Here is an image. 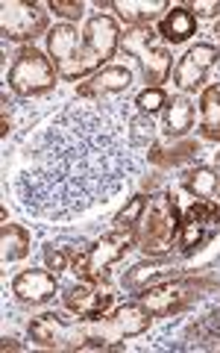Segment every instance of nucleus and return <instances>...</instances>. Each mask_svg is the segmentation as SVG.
<instances>
[{
    "mask_svg": "<svg viewBox=\"0 0 220 353\" xmlns=\"http://www.w3.org/2000/svg\"><path fill=\"white\" fill-rule=\"evenodd\" d=\"M153 139L156 127L144 115L76 101L30 145L18 174L21 203L38 218L82 215L120 192L135 168L132 150L153 145Z\"/></svg>",
    "mask_w": 220,
    "mask_h": 353,
    "instance_id": "1",
    "label": "nucleus"
},
{
    "mask_svg": "<svg viewBox=\"0 0 220 353\" xmlns=\"http://www.w3.org/2000/svg\"><path fill=\"white\" fill-rule=\"evenodd\" d=\"M150 309L141 303H124L115 312L65 318L59 312H44L30 321V339L53 350H109L120 341L147 333L153 324Z\"/></svg>",
    "mask_w": 220,
    "mask_h": 353,
    "instance_id": "2",
    "label": "nucleus"
},
{
    "mask_svg": "<svg viewBox=\"0 0 220 353\" xmlns=\"http://www.w3.org/2000/svg\"><path fill=\"white\" fill-rule=\"evenodd\" d=\"M118 44H120L118 24L103 12L88 18L82 39L71 24H56L53 30H47V53L56 62L59 77L68 83L94 74L103 62L115 57Z\"/></svg>",
    "mask_w": 220,
    "mask_h": 353,
    "instance_id": "3",
    "label": "nucleus"
},
{
    "mask_svg": "<svg viewBox=\"0 0 220 353\" xmlns=\"http://www.w3.org/2000/svg\"><path fill=\"white\" fill-rule=\"evenodd\" d=\"M132 248H138V224L115 227L112 233L97 239L91 248L74 256V274L91 285H109V268L120 262Z\"/></svg>",
    "mask_w": 220,
    "mask_h": 353,
    "instance_id": "4",
    "label": "nucleus"
},
{
    "mask_svg": "<svg viewBox=\"0 0 220 353\" xmlns=\"http://www.w3.org/2000/svg\"><path fill=\"white\" fill-rule=\"evenodd\" d=\"M179 233H182V215L176 201L168 192L153 194L144 206V215L138 221V248L147 256H164L179 241Z\"/></svg>",
    "mask_w": 220,
    "mask_h": 353,
    "instance_id": "5",
    "label": "nucleus"
},
{
    "mask_svg": "<svg viewBox=\"0 0 220 353\" xmlns=\"http://www.w3.org/2000/svg\"><path fill=\"white\" fill-rule=\"evenodd\" d=\"M159 39L162 36L153 27H135L120 39V48H124L126 57L138 59L141 71H144V80L150 83L147 88H159L162 83H168L170 68H173L170 50Z\"/></svg>",
    "mask_w": 220,
    "mask_h": 353,
    "instance_id": "6",
    "label": "nucleus"
},
{
    "mask_svg": "<svg viewBox=\"0 0 220 353\" xmlns=\"http://www.w3.org/2000/svg\"><path fill=\"white\" fill-rule=\"evenodd\" d=\"M56 68L53 62L36 48H24L15 57L12 68H9V88L18 97H38L56 85Z\"/></svg>",
    "mask_w": 220,
    "mask_h": 353,
    "instance_id": "7",
    "label": "nucleus"
},
{
    "mask_svg": "<svg viewBox=\"0 0 220 353\" xmlns=\"http://www.w3.org/2000/svg\"><path fill=\"white\" fill-rule=\"evenodd\" d=\"M47 30V12L27 0H3L0 3V32L9 41H30Z\"/></svg>",
    "mask_w": 220,
    "mask_h": 353,
    "instance_id": "8",
    "label": "nucleus"
},
{
    "mask_svg": "<svg viewBox=\"0 0 220 353\" xmlns=\"http://www.w3.org/2000/svg\"><path fill=\"white\" fill-rule=\"evenodd\" d=\"M197 292H200V283L197 280L176 277V280L141 289L138 303L144 309H150L156 318H162V315H173V312H179V309H185L197 297Z\"/></svg>",
    "mask_w": 220,
    "mask_h": 353,
    "instance_id": "9",
    "label": "nucleus"
},
{
    "mask_svg": "<svg viewBox=\"0 0 220 353\" xmlns=\"http://www.w3.org/2000/svg\"><path fill=\"white\" fill-rule=\"evenodd\" d=\"M220 59V50L214 44H194L188 48V53L176 62L173 68V85L179 92H197L203 85L206 74L214 68V62Z\"/></svg>",
    "mask_w": 220,
    "mask_h": 353,
    "instance_id": "10",
    "label": "nucleus"
},
{
    "mask_svg": "<svg viewBox=\"0 0 220 353\" xmlns=\"http://www.w3.org/2000/svg\"><path fill=\"white\" fill-rule=\"evenodd\" d=\"M220 224V203L214 201H197L194 206L185 209L182 215V233H179V248L182 253H194L203 245L208 230Z\"/></svg>",
    "mask_w": 220,
    "mask_h": 353,
    "instance_id": "11",
    "label": "nucleus"
},
{
    "mask_svg": "<svg viewBox=\"0 0 220 353\" xmlns=\"http://www.w3.org/2000/svg\"><path fill=\"white\" fill-rule=\"evenodd\" d=\"M59 289V280L50 268L41 271V268H30V271H21L18 277L12 280V294L18 297L21 303H47L53 294Z\"/></svg>",
    "mask_w": 220,
    "mask_h": 353,
    "instance_id": "12",
    "label": "nucleus"
},
{
    "mask_svg": "<svg viewBox=\"0 0 220 353\" xmlns=\"http://www.w3.org/2000/svg\"><path fill=\"white\" fill-rule=\"evenodd\" d=\"M100 9H115L129 27H150V21L168 15V0H97Z\"/></svg>",
    "mask_w": 220,
    "mask_h": 353,
    "instance_id": "13",
    "label": "nucleus"
},
{
    "mask_svg": "<svg viewBox=\"0 0 220 353\" xmlns=\"http://www.w3.org/2000/svg\"><path fill=\"white\" fill-rule=\"evenodd\" d=\"M132 85V71L124 65H112V68H103L100 74H94L85 85H80V97L85 101H100L106 94H120Z\"/></svg>",
    "mask_w": 220,
    "mask_h": 353,
    "instance_id": "14",
    "label": "nucleus"
},
{
    "mask_svg": "<svg viewBox=\"0 0 220 353\" xmlns=\"http://www.w3.org/2000/svg\"><path fill=\"white\" fill-rule=\"evenodd\" d=\"M62 303H65V309H71L74 315H100L115 303V294L88 289V285H71V289H65Z\"/></svg>",
    "mask_w": 220,
    "mask_h": 353,
    "instance_id": "15",
    "label": "nucleus"
},
{
    "mask_svg": "<svg viewBox=\"0 0 220 353\" xmlns=\"http://www.w3.org/2000/svg\"><path fill=\"white\" fill-rule=\"evenodd\" d=\"M194 32H197V18L188 6H173V9H168V15L159 21V36L170 44L188 41Z\"/></svg>",
    "mask_w": 220,
    "mask_h": 353,
    "instance_id": "16",
    "label": "nucleus"
},
{
    "mask_svg": "<svg viewBox=\"0 0 220 353\" xmlns=\"http://www.w3.org/2000/svg\"><path fill=\"white\" fill-rule=\"evenodd\" d=\"M200 136L220 145V85H206L200 94Z\"/></svg>",
    "mask_w": 220,
    "mask_h": 353,
    "instance_id": "17",
    "label": "nucleus"
},
{
    "mask_svg": "<svg viewBox=\"0 0 220 353\" xmlns=\"http://www.w3.org/2000/svg\"><path fill=\"white\" fill-rule=\"evenodd\" d=\"M191 124H194V106L188 97H173V101H168V109H164V136L173 141L185 139Z\"/></svg>",
    "mask_w": 220,
    "mask_h": 353,
    "instance_id": "18",
    "label": "nucleus"
},
{
    "mask_svg": "<svg viewBox=\"0 0 220 353\" xmlns=\"http://www.w3.org/2000/svg\"><path fill=\"white\" fill-rule=\"evenodd\" d=\"M168 274H176L173 262H144V265H135L129 274H124V289L141 292V289H147V283L162 280V277H168Z\"/></svg>",
    "mask_w": 220,
    "mask_h": 353,
    "instance_id": "19",
    "label": "nucleus"
},
{
    "mask_svg": "<svg viewBox=\"0 0 220 353\" xmlns=\"http://www.w3.org/2000/svg\"><path fill=\"white\" fill-rule=\"evenodd\" d=\"M0 245H3V262H21L30 253V233L24 227L3 221L0 224Z\"/></svg>",
    "mask_w": 220,
    "mask_h": 353,
    "instance_id": "20",
    "label": "nucleus"
},
{
    "mask_svg": "<svg viewBox=\"0 0 220 353\" xmlns=\"http://www.w3.org/2000/svg\"><path fill=\"white\" fill-rule=\"evenodd\" d=\"M182 185L188 189L194 197H214L220 189V176L212 168H188L182 174Z\"/></svg>",
    "mask_w": 220,
    "mask_h": 353,
    "instance_id": "21",
    "label": "nucleus"
},
{
    "mask_svg": "<svg viewBox=\"0 0 220 353\" xmlns=\"http://www.w3.org/2000/svg\"><path fill=\"white\" fill-rule=\"evenodd\" d=\"M197 153H200V145L188 139V141H179V145H173L170 150L153 148V150H150V159L159 162V165H179V162H185V159L197 157Z\"/></svg>",
    "mask_w": 220,
    "mask_h": 353,
    "instance_id": "22",
    "label": "nucleus"
},
{
    "mask_svg": "<svg viewBox=\"0 0 220 353\" xmlns=\"http://www.w3.org/2000/svg\"><path fill=\"white\" fill-rule=\"evenodd\" d=\"M135 106L141 115H156L162 106H168V97H164L162 88H144V92L135 97Z\"/></svg>",
    "mask_w": 220,
    "mask_h": 353,
    "instance_id": "23",
    "label": "nucleus"
},
{
    "mask_svg": "<svg viewBox=\"0 0 220 353\" xmlns=\"http://www.w3.org/2000/svg\"><path fill=\"white\" fill-rule=\"evenodd\" d=\"M144 206H147V197H132L129 201V206L124 209V212H120L118 218H115V224L118 227H129V224H138L141 221V215H144Z\"/></svg>",
    "mask_w": 220,
    "mask_h": 353,
    "instance_id": "24",
    "label": "nucleus"
},
{
    "mask_svg": "<svg viewBox=\"0 0 220 353\" xmlns=\"http://www.w3.org/2000/svg\"><path fill=\"white\" fill-rule=\"evenodd\" d=\"M47 9L50 12H56V15H62V18L80 21L82 12H85V3H80V0H50Z\"/></svg>",
    "mask_w": 220,
    "mask_h": 353,
    "instance_id": "25",
    "label": "nucleus"
},
{
    "mask_svg": "<svg viewBox=\"0 0 220 353\" xmlns=\"http://www.w3.org/2000/svg\"><path fill=\"white\" fill-rule=\"evenodd\" d=\"M44 259H47V268L56 271V274L68 268V256H65V250H53L50 245L44 248Z\"/></svg>",
    "mask_w": 220,
    "mask_h": 353,
    "instance_id": "26",
    "label": "nucleus"
},
{
    "mask_svg": "<svg viewBox=\"0 0 220 353\" xmlns=\"http://www.w3.org/2000/svg\"><path fill=\"white\" fill-rule=\"evenodd\" d=\"M191 12H197L200 18H212V15L220 12V0H194Z\"/></svg>",
    "mask_w": 220,
    "mask_h": 353,
    "instance_id": "27",
    "label": "nucleus"
},
{
    "mask_svg": "<svg viewBox=\"0 0 220 353\" xmlns=\"http://www.w3.org/2000/svg\"><path fill=\"white\" fill-rule=\"evenodd\" d=\"M0 136H9V103L3 101V115H0Z\"/></svg>",
    "mask_w": 220,
    "mask_h": 353,
    "instance_id": "28",
    "label": "nucleus"
},
{
    "mask_svg": "<svg viewBox=\"0 0 220 353\" xmlns=\"http://www.w3.org/2000/svg\"><path fill=\"white\" fill-rule=\"evenodd\" d=\"M0 347H3V350H21V345L15 339H3V345H0Z\"/></svg>",
    "mask_w": 220,
    "mask_h": 353,
    "instance_id": "29",
    "label": "nucleus"
},
{
    "mask_svg": "<svg viewBox=\"0 0 220 353\" xmlns=\"http://www.w3.org/2000/svg\"><path fill=\"white\" fill-rule=\"evenodd\" d=\"M212 318H214V321H212V324H214V327L220 330V312H217V315H212Z\"/></svg>",
    "mask_w": 220,
    "mask_h": 353,
    "instance_id": "30",
    "label": "nucleus"
},
{
    "mask_svg": "<svg viewBox=\"0 0 220 353\" xmlns=\"http://www.w3.org/2000/svg\"><path fill=\"white\" fill-rule=\"evenodd\" d=\"M214 36L220 39V21H217V27H214Z\"/></svg>",
    "mask_w": 220,
    "mask_h": 353,
    "instance_id": "31",
    "label": "nucleus"
}]
</instances>
